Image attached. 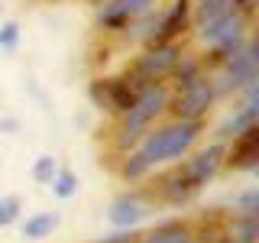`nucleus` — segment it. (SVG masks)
I'll return each mask as SVG.
<instances>
[{
    "instance_id": "nucleus-22",
    "label": "nucleus",
    "mask_w": 259,
    "mask_h": 243,
    "mask_svg": "<svg viewBox=\"0 0 259 243\" xmlns=\"http://www.w3.org/2000/svg\"><path fill=\"white\" fill-rule=\"evenodd\" d=\"M20 208H23V201L16 198V194H7V198H0V227H10L16 217H20Z\"/></svg>"
},
{
    "instance_id": "nucleus-12",
    "label": "nucleus",
    "mask_w": 259,
    "mask_h": 243,
    "mask_svg": "<svg viewBox=\"0 0 259 243\" xmlns=\"http://www.w3.org/2000/svg\"><path fill=\"white\" fill-rule=\"evenodd\" d=\"M133 101H136V94H133V88H130L123 78L104 81V107H107V110L126 113L130 107H133Z\"/></svg>"
},
{
    "instance_id": "nucleus-10",
    "label": "nucleus",
    "mask_w": 259,
    "mask_h": 243,
    "mask_svg": "<svg viewBox=\"0 0 259 243\" xmlns=\"http://www.w3.org/2000/svg\"><path fill=\"white\" fill-rule=\"evenodd\" d=\"M107 217H110L113 227H126V230H133V227L146 217V205H143L140 198H130V194H126V198L113 201V208H110Z\"/></svg>"
},
{
    "instance_id": "nucleus-16",
    "label": "nucleus",
    "mask_w": 259,
    "mask_h": 243,
    "mask_svg": "<svg viewBox=\"0 0 259 243\" xmlns=\"http://www.w3.org/2000/svg\"><path fill=\"white\" fill-rule=\"evenodd\" d=\"M243 46H246L243 32H230L227 39H221V43L214 46V55H210V59H214V62H227V59H233V55H237Z\"/></svg>"
},
{
    "instance_id": "nucleus-29",
    "label": "nucleus",
    "mask_w": 259,
    "mask_h": 243,
    "mask_svg": "<svg viewBox=\"0 0 259 243\" xmlns=\"http://www.w3.org/2000/svg\"><path fill=\"white\" fill-rule=\"evenodd\" d=\"M91 4H101V7H104V4H107V0H91Z\"/></svg>"
},
{
    "instance_id": "nucleus-9",
    "label": "nucleus",
    "mask_w": 259,
    "mask_h": 243,
    "mask_svg": "<svg viewBox=\"0 0 259 243\" xmlns=\"http://www.w3.org/2000/svg\"><path fill=\"white\" fill-rule=\"evenodd\" d=\"M256 159H259V130H246L243 136L233 140V149H230V166L233 169H256Z\"/></svg>"
},
{
    "instance_id": "nucleus-24",
    "label": "nucleus",
    "mask_w": 259,
    "mask_h": 243,
    "mask_svg": "<svg viewBox=\"0 0 259 243\" xmlns=\"http://www.w3.org/2000/svg\"><path fill=\"white\" fill-rule=\"evenodd\" d=\"M149 172V162H146L140 152H133L126 162H123V178H140V175H146Z\"/></svg>"
},
{
    "instance_id": "nucleus-26",
    "label": "nucleus",
    "mask_w": 259,
    "mask_h": 243,
    "mask_svg": "<svg viewBox=\"0 0 259 243\" xmlns=\"http://www.w3.org/2000/svg\"><path fill=\"white\" fill-rule=\"evenodd\" d=\"M20 43V26L16 23H4L0 26V49H16Z\"/></svg>"
},
{
    "instance_id": "nucleus-15",
    "label": "nucleus",
    "mask_w": 259,
    "mask_h": 243,
    "mask_svg": "<svg viewBox=\"0 0 259 243\" xmlns=\"http://www.w3.org/2000/svg\"><path fill=\"white\" fill-rule=\"evenodd\" d=\"M59 227V214H52V211H42V214H32L26 217V224H23V237L26 240H42L49 233Z\"/></svg>"
},
{
    "instance_id": "nucleus-20",
    "label": "nucleus",
    "mask_w": 259,
    "mask_h": 243,
    "mask_svg": "<svg viewBox=\"0 0 259 243\" xmlns=\"http://www.w3.org/2000/svg\"><path fill=\"white\" fill-rule=\"evenodd\" d=\"M172 75L178 78V88H188L191 81L201 78V65L194 62V59H178V65L172 68Z\"/></svg>"
},
{
    "instance_id": "nucleus-11",
    "label": "nucleus",
    "mask_w": 259,
    "mask_h": 243,
    "mask_svg": "<svg viewBox=\"0 0 259 243\" xmlns=\"http://www.w3.org/2000/svg\"><path fill=\"white\" fill-rule=\"evenodd\" d=\"M230 32H243V16L237 10H227L224 16H217V20H207L204 29H201V39L210 46H217L221 39H227Z\"/></svg>"
},
{
    "instance_id": "nucleus-2",
    "label": "nucleus",
    "mask_w": 259,
    "mask_h": 243,
    "mask_svg": "<svg viewBox=\"0 0 259 243\" xmlns=\"http://www.w3.org/2000/svg\"><path fill=\"white\" fill-rule=\"evenodd\" d=\"M168 107V91L162 85H149L146 91H140L136 94V101H133V107H130L126 113H123V140L120 143H126V140H133L140 130L149 124V120H156L162 110Z\"/></svg>"
},
{
    "instance_id": "nucleus-3",
    "label": "nucleus",
    "mask_w": 259,
    "mask_h": 243,
    "mask_svg": "<svg viewBox=\"0 0 259 243\" xmlns=\"http://www.w3.org/2000/svg\"><path fill=\"white\" fill-rule=\"evenodd\" d=\"M214 94H217V88L207 78H198L188 88H182L178 97L172 101V113L178 117V124H198L207 113V107L214 104Z\"/></svg>"
},
{
    "instance_id": "nucleus-7",
    "label": "nucleus",
    "mask_w": 259,
    "mask_h": 243,
    "mask_svg": "<svg viewBox=\"0 0 259 243\" xmlns=\"http://www.w3.org/2000/svg\"><path fill=\"white\" fill-rule=\"evenodd\" d=\"M221 159H224V146H221V143L207 146L204 152H198V156L188 162L185 178H188L194 188H201V185H207V178H214V172L221 169Z\"/></svg>"
},
{
    "instance_id": "nucleus-23",
    "label": "nucleus",
    "mask_w": 259,
    "mask_h": 243,
    "mask_svg": "<svg viewBox=\"0 0 259 243\" xmlns=\"http://www.w3.org/2000/svg\"><path fill=\"white\" fill-rule=\"evenodd\" d=\"M227 10H233L230 0H201V20H217V16H224Z\"/></svg>"
},
{
    "instance_id": "nucleus-25",
    "label": "nucleus",
    "mask_w": 259,
    "mask_h": 243,
    "mask_svg": "<svg viewBox=\"0 0 259 243\" xmlns=\"http://www.w3.org/2000/svg\"><path fill=\"white\" fill-rule=\"evenodd\" d=\"M237 205L243 211V217H256V211H259V191L249 188L246 194H240V198H237Z\"/></svg>"
},
{
    "instance_id": "nucleus-8",
    "label": "nucleus",
    "mask_w": 259,
    "mask_h": 243,
    "mask_svg": "<svg viewBox=\"0 0 259 243\" xmlns=\"http://www.w3.org/2000/svg\"><path fill=\"white\" fill-rule=\"evenodd\" d=\"M185 23H188V0H178V4L168 10L162 20L156 23V32H152V39H156V46H165L172 43L178 32L185 29Z\"/></svg>"
},
{
    "instance_id": "nucleus-13",
    "label": "nucleus",
    "mask_w": 259,
    "mask_h": 243,
    "mask_svg": "<svg viewBox=\"0 0 259 243\" xmlns=\"http://www.w3.org/2000/svg\"><path fill=\"white\" fill-rule=\"evenodd\" d=\"M256 117H259V101H246L243 104V110H237L230 120L224 124V130H221V136H243L246 130H253L256 127Z\"/></svg>"
},
{
    "instance_id": "nucleus-19",
    "label": "nucleus",
    "mask_w": 259,
    "mask_h": 243,
    "mask_svg": "<svg viewBox=\"0 0 259 243\" xmlns=\"http://www.w3.org/2000/svg\"><path fill=\"white\" fill-rule=\"evenodd\" d=\"M259 237V221L256 217H237L233 221V240H240V243H256Z\"/></svg>"
},
{
    "instance_id": "nucleus-1",
    "label": "nucleus",
    "mask_w": 259,
    "mask_h": 243,
    "mask_svg": "<svg viewBox=\"0 0 259 243\" xmlns=\"http://www.w3.org/2000/svg\"><path fill=\"white\" fill-rule=\"evenodd\" d=\"M201 127L198 124H172V127H162L156 133H146L143 136V146H140V156L149 162V169L156 162H165V159H175L182 156L188 146L198 140Z\"/></svg>"
},
{
    "instance_id": "nucleus-17",
    "label": "nucleus",
    "mask_w": 259,
    "mask_h": 243,
    "mask_svg": "<svg viewBox=\"0 0 259 243\" xmlns=\"http://www.w3.org/2000/svg\"><path fill=\"white\" fill-rule=\"evenodd\" d=\"M198 191L194 185L185 178V172L182 175H175V178H168V185H165V194H168V201H175V205H182V201H188L191 194Z\"/></svg>"
},
{
    "instance_id": "nucleus-5",
    "label": "nucleus",
    "mask_w": 259,
    "mask_h": 243,
    "mask_svg": "<svg viewBox=\"0 0 259 243\" xmlns=\"http://www.w3.org/2000/svg\"><path fill=\"white\" fill-rule=\"evenodd\" d=\"M224 65H227V71H224L227 85L224 88H237V91H243V88L256 85V78H259V49H256V43H246L233 59H227Z\"/></svg>"
},
{
    "instance_id": "nucleus-28",
    "label": "nucleus",
    "mask_w": 259,
    "mask_h": 243,
    "mask_svg": "<svg viewBox=\"0 0 259 243\" xmlns=\"http://www.w3.org/2000/svg\"><path fill=\"white\" fill-rule=\"evenodd\" d=\"M221 243H240V240H233V237H227V240H221Z\"/></svg>"
},
{
    "instance_id": "nucleus-21",
    "label": "nucleus",
    "mask_w": 259,
    "mask_h": 243,
    "mask_svg": "<svg viewBox=\"0 0 259 243\" xmlns=\"http://www.w3.org/2000/svg\"><path fill=\"white\" fill-rule=\"evenodd\" d=\"M55 172H59V162H55L52 156H39L36 166H32V178H36L39 185H52Z\"/></svg>"
},
{
    "instance_id": "nucleus-18",
    "label": "nucleus",
    "mask_w": 259,
    "mask_h": 243,
    "mask_svg": "<svg viewBox=\"0 0 259 243\" xmlns=\"http://www.w3.org/2000/svg\"><path fill=\"white\" fill-rule=\"evenodd\" d=\"M52 191L59 194V198H71V194L78 191V175L71 172V169H59L52 178Z\"/></svg>"
},
{
    "instance_id": "nucleus-27",
    "label": "nucleus",
    "mask_w": 259,
    "mask_h": 243,
    "mask_svg": "<svg viewBox=\"0 0 259 243\" xmlns=\"http://www.w3.org/2000/svg\"><path fill=\"white\" fill-rule=\"evenodd\" d=\"M97 243H136V233L133 230H123V233H113V237H104Z\"/></svg>"
},
{
    "instance_id": "nucleus-4",
    "label": "nucleus",
    "mask_w": 259,
    "mask_h": 243,
    "mask_svg": "<svg viewBox=\"0 0 259 243\" xmlns=\"http://www.w3.org/2000/svg\"><path fill=\"white\" fill-rule=\"evenodd\" d=\"M178 59H182V49H178L175 43H165V46H152L146 55H140V62H136V71L133 75L146 81V85H156L159 78L172 75V68L178 65Z\"/></svg>"
},
{
    "instance_id": "nucleus-14",
    "label": "nucleus",
    "mask_w": 259,
    "mask_h": 243,
    "mask_svg": "<svg viewBox=\"0 0 259 243\" xmlns=\"http://www.w3.org/2000/svg\"><path fill=\"white\" fill-rule=\"evenodd\" d=\"M143 243H194V233L185 224H162L152 233H146Z\"/></svg>"
},
{
    "instance_id": "nucleus-6",
    "label": "nucleus",
    "mask_w": 259,
    "mask_h": 243,
    "mask_svg": "<svg viewBox=\"0 0 259 243\" xmlns=\"http://www.w3.org/2000/svg\"><path fill=\"white\" fill-rule=\"evenodd\" d=\"M149 7H152V0H107L101 7V13H97V23L104 29H123L133 20H140Z\"/></svg>"
}]
</instances>
